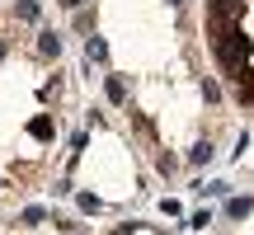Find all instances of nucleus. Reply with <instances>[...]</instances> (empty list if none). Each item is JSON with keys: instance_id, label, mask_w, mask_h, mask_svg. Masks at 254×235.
<instances>
[{"instance_id": "obj_1", "label": "nucleus", "mask_w": 254, "mask_h": 235, "mask_svg": "<svg viewBox=\"0 0 254 235\" xmlns=\"http://www.w3.org/2000/svg\"><path fill=\"white\" fill-rule=\"evenodd\" d=\"M28 136H38V141H52V136H57V122H52L47 113L28 118Z\"/></svg>"}, {"instance_id": "obj_2", "label": "nucleus", "mask_w": 254, "mask_h": 235, "mask_svg": "<svg viewBox=\"0 0 254 235\" xmlns=\"http://www.w3.org/2000/svg\"><path fill=\"white\" fill-rule=\"evenodd\" d=\"M38 52H43V57H62V33L43 28V33H38Z\"/></svg>"}, {"instance_id": "obj_3", "label": "nucleus", "mask_w": 254, "mask_h": 235, "mask_svg": "<svg viewBox=\"0 0 254 235\" xmlns=\"http://www.w3.org/2000/svg\"><path fill=\"white\" fill-rule=\"evenodd\" d=\"M104 94H109L113 109H118V104H127V85H123V75H109V80H104Z\"/></svg>"}, {"instance_id": "obj_4", "label": "nucleus", "mask_w": 254, "mask_h": 235, "mask_svg": "<svg viewBox=\"0 0 254 235\" xmlns=\"http://www.w3.org/2000/svg\"><path fill=\"white\" fill-rule=\"evenodd\" d=\"M85 61H109V43H104V38H85Z\"/></svg>"}, {"instance_id": "obj_5", "label": "nucleus", "mask_w": 254, "mask_h": 235, "mask_svg": "<svg viewBox=\"0 0 254 235\" xmlns=\"http://www.w3.org/2000/svg\"><path fill=\"white\" fill-rule=\"evenodd\" d=\"M250 212H254V198H231V202H226V217H231V221H245Z\"/></svg>"}, {"instance_id": "obj_6", "label": "nucleus", "mask_w": 254, "mask_h": 235, "mask_svg": "<svg viewBox=\"0 0 254 235\" xmlns=\"http://www.w3.org/2000/svg\"><path fill=\"white\" fill-rule=\"evenodd\" d=\"M189 165H198V170H202V165H212V141H198V146H193V151H189Z\"/></svg>"}, {"instance_id": "obj_7", "label": "nucleus", "mask_w": 254, "mask_h": 235, "mask_svg": "<svg viewBox=\"0 0 254 235\" xmlns=\"http://www.w3.org/2000/svg\"><path fill=\"white\" fill-rule=\"evenodd\" d=\"M14 14H19V19H28V24H33V19L43 14V9H38V0H19V5H14Z\"/></svg>"}, {"instance_id": "obj_8", "label": "nucleus", "mask_w": 254, "mask_h": 235, "mask_svg": "<svg viewBox=\"0 0 254 235\" xmlns=\"http://www.w3.org/2000/svg\"><path fill=\"white\" fill-rule=\"evenodd\" d=\"M226 188H231V183H226V179H212V183H202V188H198V193H207V198H226Z\"/></svg>"}, {"instance_id": "obj_9", "label": "nucleus", "mask_w": 254, "mask_h": 235, "mask_svg": "<svg viewBox=\"0 0 254 235\" xmlns=\"http://www.w3.org/2000/svg\"><path fill=\"white\" fill-rule=\"evenodd\" d=\"M189 226H193V231H202V226H212V212H207V207H202V212H193V217H189Z\"/></svg>"}, {"instance_id": "obj_10", "label": "nucleus", "mask_w": 254, "mask_h": 235, "mask_svg": "<svg viewBox=\"0 0 254 235\" xmlns=\"http://www.w3.org/2000/svg\"><path fill=\"white\" fill-rule=\"evenodd\" d=\"M38 221H47L43 207H24V226H38Z\"/></svg>"}, {"instance_id": "obj_11", "label": "nucleus", "mask_w": 254, "mask_h": 235, "mask_svg": "<svg viewBox=\"0 0 254 235\" xmlns=\"http://www.w3.org/2000/svg\"><path fill=\"white\" fill-rule=\"evenodd\" d=\"M99 207H104V202L94 198V193H80V212H99Z\"/></svg>"}, {"instance_id": "obj_12", "label": "nucleus", "mask_w": 254, "mask_h": 235, "mask_svg": "<svg viewBox=\"0 0 254 235\" xmlns=\"http://www.w3.org/2000/svg\"><path fill=\"white\" fill-rule=\"evenodd\" d=\"M57 5H66V9H80V0H57Z\"/></svg>"}, {"instance_id": "obj_13", "label": "nucleus", "mask_w": 254, "mask_h": 235, "mask_svg": "<svg viewBox=\"0 0 254 235\" xmlns=\"http://www.w3.org/2000/svg\"><path fill=\"white\" fill-rule=\"evenodd\" d=\"M5 47H9V43H5V38H0V61H5Z\"/></svg>"}, {"instance_id": "obj_14", "label": "nucleus", "mask_w": 254, "mask_h": 235, "mask_svg": "<svg viewBox=\"0 0 254 235\" xmlns=\"http://www.w3.org/2000/svg\"><path fill=\"white\" fill-rule=\"evenodd\" d=\"M165 5H184V0H165Z\"/></svg>"}]
</instances>
